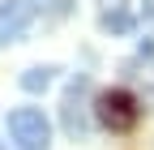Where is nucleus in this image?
Wrapping results in <instances>:
<instances>
[{
    "instance_id": "f257e3e1",
    "label": "nucleus",
    "mask_w": 154,
    "mask_h": 150,
    "mask_svg": "<svg viewBox=\"0 0 154 150\" xmlns=\"http://www.w3.org/2000/svg\"><path fill=\"white\" fill-rule=\"evenodd\" d=\"M94 116H99V124L103 129H111V133H128L133 124L141 120V107H137V99L128 95V90H103L99 99H94Z\"/></svg>"
},
{
    "instance_id": "f03ea898",
    "label": "nucleus",
    "mask_w": 154,
    "mask_h": 150,
    "mask_svg": "<svg viewBox=\"0 0 154 150\" xmlns=\"http://www.w3.org/2000/svg\"><path fill=\"white\" fill-rule=\"evenodd\" d=\"M9 137L22 150H47L51 146V124L38 107H13L9 111Z\"/></svg>"
},
{
    "instance_id": "7ed1b4c3",
    "label": "nucleus",
    "mask_w": 154,
    "mask_h": 150,
    "mask_svg": "<svg viewBox=\"0 0 154 150\" xmlns=\"http://www.w3.org/2000/svg\"><path fill=\"white\" fill-rule=\"evenodd\" d=\"M86 95H90V77H73V86L64 90V103H60V124L69 137H86L90 133V120H86Z\"/></svg>"
},
{
    "instance_id": "20e7f679",
    "label": "nucleus",
    "mask_w": 154,
    "mask_h": 150,
    "mask_svg": "<svg viewBox=\"0 0 154 150\" xmlns=\"http://www.w3.org/2000/svg\"><path fill=\"white\" fill-rule=\"evenodd\" d=\"M34 17H38L34 13V0H0V43L22 39Z\"/></svg>"
},
{
    "instance_id": "39448f33",
    "label": "nucleus",
    "mask_w": 154,
    "mask_h": 150,
    "mask_svg": "<svg viewBox=\"0 0 154 150\" xmlns=\"http://www.w3.org/2000/svg\"><path fill=\"white\" fill-rule=\"evenodd\" d=\"M56 64H34V69H26L22 73V90H30V95H38V90H47L51 82H56Z\"/></svg>"
},
{
    "instance_id": "423d86ee",
    "label": "nucleus",
    "mask_w": 154,
    "mask_h": 150,
    "mask_svg": "<svg viewBox=\"0 0 154 150\" xmlns=\"http://www.w3.org/2000/svg\"><path fill=\"white\" fill-rule=\"evenodd\" d=\"M99 26H103V30H111V34H128V30H133V13H124L120 5H111V9H103Z\"/></svg>"
},
{
    "instance_id": "0eeeda50",
    "label": "nucleus",
    "mask_w": 154,
    "mask_h": 150,
    "mask_svg": "<svg viewBox=\"0 0 154 150\" xmlns=\"http://www.w3.org/2000/svg\"><path fill=\"white\" fill-rule=\"evenodd\" d=\"M0 150H5V146H0Z\"/></svg>"
}]
</instances>
